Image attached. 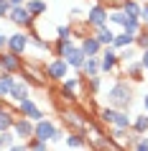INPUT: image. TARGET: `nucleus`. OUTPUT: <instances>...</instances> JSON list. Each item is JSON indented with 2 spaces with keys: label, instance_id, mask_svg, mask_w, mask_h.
Instances as JSON below:
<instances>
[{
  "label": "nucleus",
  "instance_id": "3",
  "mask_svg": "<svg viewBox=\"0 0 148 151\" xmlns=\"http://www.w3.org/2000/svg\"><path fill=\"white\" fill-rule=\"evenodd\" d=\"M69 64H66V59H61V56H56V59H51V62L46 64V69H44V74H46L51 82H64L66 77H69Z\"/></svg>",
  "mask_w": 148,
  "mask_h": 151
},
{
  "label": "nucleus",
  "instance_id": "4",
  "mask_svg": "<svg viewBox=\"0 0 148 151\" xmlns=\"http://www.w3.org/2000/svg\"><path fill=\"white\" fill-rule=\"evenodd\" d=\"M31 46V31H26V28H18L16 33H10L8 36V51L13 54H21L23 56Z\"/></svg>",
  "mask_w": 148,
  "mask_h": 151
},
{
  "label": "nucleus",
  "instance_id": "36",
  "mask_svg": "<svg viewBox=\"0 0 148 151\" xmlns=\"http://www.w3.org/2000/svg\"><path fill=\"white\" fill-rule=\"evenodd\" d=\"M140 21H143V26H148V0L140 5Z\"/></svg>",
  "mask_w": 148,
  "mask_h": 151
},
{
  "label": "nucleus",
  "instance_id": "34",
  "mask_svg": "<svg viewBox=\"0 0 148 151\" xmlns=\"http://www.w3.org/2000/svg\"><path fill=\"white\" fill-rule=\"evenodd\" d=\"M140 138H143L140 133H135V131H130V133H128V141H125V149H135V143H138Z\"/></svg>",
  "mask_w": 148,
  "mask_h": 151
},
{
  "label": "nucleus",
  "instance_id": "17",
  "mask_svg": "<svg viewBox=\"0 0 148 151\" xmlns=\"http://www.w3.org/2000/svg\"><path fill=\"white\" fill-rule=\"evenodd\" d=\"M13 123H16L13 110H10V108H5V105H3V100H0V131H10V128H13Z\"/></svg>",
  "mask_w": 148,
  "mask_h": 151
},
{
  "label": "nucleus",
  "instance_id": "42",
  "mask_svg": "<svg viewBox=\"0 0 148 151\" xmlns=\"http://www.w3.org/2000/svg\"><path fill=\"white\" fill-rule=\"evenodd\" d=\"M10 5H26V0H10Z\"/></svg>",
  "mask_w": 148,
  "mask_h": 151
},
{
  "label": "nucleus",
  "instance_id": "15",
  "mask_svg": "<svg viewBox=\"0 0 148 151\" xmlns=\"http://www.w3.org/2000/svg\"><path fill=\"white\" fill-rule=\"evenodd\" d=\"M61 118H64V123H66V126H71V128H77V131H82V133H84V128H87V118H79L74 110H64Z\"/></svg>",
  "mask_w": 148,
  "mask_h": 151
},
{
  "label": "nucleus",
  "instance_id": "46",
  "mask_svg": "<svg viewBox=\"0 0 148 151\" xmlns=\"http://www.w3.org/2000/svg\"><path fill=\"white\" fill-rule=\"evenodd\" d=\"M0 3H5V0H0Z\"/></svg>",
  "mask_w": 148,
  "mask_h": 151
},
{
  "label": "nucleus",
  "instance_id": "38",
  "mask_svg": "<svg viewBox=\"0 0 148 151\" xmlns=\"http://www.w3.org/2000/svg\"><path fill=\"white\" fill-rule=\"evenodd\" d=\"M8 36H10V33L0 31V51H8Z\"/></svg>",
  "mask_w": 148,
  "mask_h": 151
},
{
  "label": "nucleus",
  "instance_id": "2",
  "mask_svg": "<svg viewBox=\"0 0 148 151\" xmlns=\"http://www.w3.org/2000/svg\"><path fill=\"white\" fill-rule=\"evenodd\" d=\"M33 138H39V141H46V143H59V141H64V131L56 126L51 118H41V120H36Z\"/></svg>",
  "mask_w": 148,
  "mask_h": 151
},
{
  "label": "nucleus",
  "instance_id": "8",
  "mask_svg": "<svg viewBox=\"0 0 148 151\" xmlns=\"http://www.w3.org/2000/svg\"><path fill=\"white\" fill-rule=\"evenodd\" d=\"M33 128H36V123H33L31 118L21 115V118H16V123H13V133L18 136V141H28V138H33Z\"/></svg>",
  "mask_w": 148,
  "mask_h": 151
},
{
  "label": "nucleus",
  "instance_id": "31",
  "mask_svg": "<svg viewBox=\"0 0 148 151\" xmlns=\"http://www.w3.org/2000/svg\"><path fill=\"white\" fill-rule=\"evenodd\" d=\"M28 151H49V143L46 141H39V138H28Z\"/></svg>",
  "mask_w": 148,
  "mask_h": 151
},
{
  "label": "nucleus",
  "instance_id": "19",
  "mask_svg": "<svg viewBox=\"0 0 148 151\" xmlns=\"http://www.w3.org/2000/svg\"><path fill=\"white\" fill-rule=\"evenodd\" d=\"M13 82H16V74H10V72H0V100H5V97L10 95Z\"/></svg>",
  "mask_w": 148,
  "mask_h": 151
},
{
  "label": "nucleus",
  "instance_id": "32",
  "mask_svg": "<svg viewBox=\"0 0 148 151\" xmlns=\"http://www.w3.org/2000/svg\"><path fill=\"white\" fill-rule=\"evenodd\" d=\"M87 82H89V92H92V95H97V92L102 90V77H100V74H94V77H87Z\"/></svg>",
  "mask_w": 148,
  "mask_h": 151
},
{
  "label": "nucleus",
  "instance_id": "35",
  "mask_svg": "<svg viewBox=\"0 0 148 151\" xmlns=\"http://www.w3.org/2000/svg\"><path fill=\"white\" fill-rule=\"evenodd\" d=\"M10 10H13V5H10V0H5V3H0V18H8Z\"/></svg>",
  "mask_w": 148,
  "mask_h": 151
},
{
  "label": "nucleus",
  "instance_id": "14",
  "mask_svg": "<svg viewBox=\"0 0 148 151\" xmlns=\"http://www.w3.org/2000/svg\"><path fill=\"white\" fill-rule=\"evenodd\" d=\"M64 141H66V146L69 149H87V136L82 133V131H74V133H66L64 136Z\"/></svg>",
  "mask_w": 148,
  "mask_h": 151
},
{
  "label": "nucleus",
  "instance_id": "43",
  "mask_svg": "<svg viewBox=\"0 0 148 151\" xmlns=\"http://www.w3.org/2000/svg\"><path fill=\"white\" fill-rule=\"evenodd\" d=\"M143 108H146V113H148V95L143 97Z\"/></svg>",
  "mask_w": 148,
  "mask_h": 151
},
{
  "label": "nucleus",
  "instance_id": "10",
  "mask_svg": "<svg viewBox=\"0 0 148 151\" xmlns=\"http://www.w3.org/2000/svg\"><path fill=\"white\" fill-rule=\"evenodd\" d=\"M18 113H21V115H26V118H31L33 123H36V120H41V118H46V115H44V110L33 103L31 97H26V100H21V103H18Z\"/></svg>",
  "mask_w": 148,
  "mask_h": 151
},
{
  "label": "nucleus",
  "instance_id": "21",
  "mask_svg": "<svg viewBox=\"0 0 148 151\" xmlns=\"http://www.w3.org/2000/svg\"><path fill=\"white\" fill-rule=\"evenodd\" d=\"M130 131H135V133H146L148 131V113H140V115H133V126H130Z\"/></svg>",
  "mask_w": 148,
  "mask_h": 151
},
{
  "label": "nucleus",
  "instance_id": "39",
  "mask_svg": "<svg viewBox=\"0 0 148 151\" xmlns=\"http://www.w3.org/2000/svg\"><path fill=\"white\" fill-rule=\"evenodd\" d=\"M82 18H87L82 13V8H71V21H82Z\"/></svg>",
  "mask_w": 148,
  "mask_h": 151
},
{
  "label": "nucleus",
  "instance_id": "6",
  "mask_svg": "<svg viewBox=\"0 0 148 151\" xmlns=\"http://www.w3.org/2000/svg\"><path fill=\"white\" fill-rule=\"evenodd\" d=\"M107 18H110V10L105 8L102 3H94L92 8L87 10L84 23L89 26V28H100V26H107Z\"/></svg>",
  "mask_w": 148,
  "mask_h": 151
},
{
  "label": "nucleus",
  "instance_id": "11",
  "mask_svg": "<svg viewBox=\"0 0 148 151\" xmlns=\"http://www.w3.org/2000/svg\"><path fill=\"white\" fill-rule=\"evenodd\" d=\"M64 59H66V64H69L71 69H77V72H82V64H84V59H87V54L82 51V46L79 44H74V46L64 54Z\"/></svg>",
  "mask_w": 148,
  "mask_h": 151
},
{
  "label": "nucleus",
  "instance_id": "23",
  "mask_svg": "<svg viewBox=\"0 0 148 151\" xmlns=\"http://www.w3.org/2000/svg\"><path fill=\"white\" fill-rule=\"evenodd\" d=\"M117 56H120V64L135 62V59L140 56V49H138V46H125V49H120V51H117Z\"/></svg>",
  "mask_w": 148,
  "mask_h": 151
},
{
  "label": "nucleus",
  "instance_id": "40",
  "mask_svg": "<svg viewBox=\"0 0 148 151\" xmlns=\"http://www.w3.org/2000/svg\"><path fill=\"white\" fill-rule=\"evenodd\" d=\"M138 59H140V64H143V69L148 72V49H143V51H140V56H138Z\"/></svg>",
  "mask_w": 148,
  "mask_h": 151
},
{
  "label": "nucleus",
  "instance_id": "28",
  "mask_svg": "<svg viewBox=\"0 0 148 151\" xmlns=\"http://www.w3.org/2000/svg\"><path fill=\"white\" fill-rule=\"evenodd\" d=\"M140 5L143 3H138V0H123V10L133 18H140Z\"/></svg>",
  "mask_w": 148,
  "mask_h": 151
},
{
  "label": "nucleus",
  "instance_id": "37",
  "mask_svg": "<svg viewBox=\"0 0 148 151\" xmlns=\"http://www.w3.org/2000/svg\"><path fill=\"white\" fill-rule=\"evenodd\" d=\"M8 151H28V143H26V141H16Z\"/></svg>",
  "mask_w": 148,
  "mask_h": 151
},
{
  "label": "nucleus",
  "instance_id": "13",
  "mask_svg": "<svg viewBox=\"0 0 148 151\" xmlns=\"http://www.w3.org/2000/svg\"><path fill=\"white\" fill-rule=\"evenodd\" d=\"M143 64H140V59H135V62H125L123 64V77H130L133 82H140L143 80Z\"/></svg>",
  "mask_w": 148,
  "mask_h": 151
},
{
  "label": "nucleus",
  "instance_id": "24",
  "mask_svg": "<svg viewBox=\"0 0 148 151\" xmlns=\"http://www.w3.org/2000/svg\"><path fill=\"white\" fill-rule=\"evenodd\" d=\"M128 133H130V128L110 126V136H112V141H115V143H120V146H125V141H128Z\"/></svg>",
  "mask_w": 148,
  "mask_h": 151
},
{
  "label": "nucleus",
  "instance_id": "16",
  "mask_svg": "<svg viewBox=\"0 0 148 151\" xmlns=\"http://www.w3.org/2000/svg\"><path fill=\"white\" fill-rule=\"evenodd\" d=\"M94 36H97V41H100L102 46H112V41H115V31L110 28V23L94 28Z\"/></svg>",
  "mask_w": 148,
  "mask_h": 151
},
{
  "label": "nucleus",
  "instance_id": "41",
  "mask_svg": "<svg viewBox=\"0 0 148 151\" xmlns=\"http://www.w3.org/2000/svg\"><path fill=\"white\" fill-rule=\"evenodd\" d=\"M133 151H148V141H146V138H140V141L135 143V149H133Z\"/></svg>",
  "mask_w": 148,
  "mask_h": 151
},
{
  "label": "nucleus",
  "instance_id": "20",
  "mask_svg": "<svg viewBox=\"0 0 148 151\" xmlns=\"http://www.w3.org/2000/svg\"><path fill=\"white\" fill-rule=\"evenodd\" d=\"M112 46L120 51V49H125V46H135V33H128V31H120V33H115V41H112Z\"/></svg>",
  "mask_w": 148,
  "mask_h": 151
},
{
  "label": "nucleus",
  "instance_id": "1",
  "mask_svg": "<svg viewBox=\"0 0 148 151\" xmlns=\"http://www.w3.org/2000/svg\"><path fill=\"white\" fill-rule=\"evenodd\" d=\"M133 97H135L133 85L128 80H123V74H120V80L107 90V105H112V108H117V110H130Z\"/></svg>",
  "mask_w": 148,
  "mask_h": 151
},
{
  "label": "nucleus",
  "instance_id": "22",
  "mask_svg": "<svg viewBox=\"0 0 148 151\" xmlns=\"http://www.w3.org/2000/svg\"><path fill=\"white\" fill-rule=\"evenodd\" d=\"M110 26H120V28H125V23H128V13H125L123 8L117 10H110V18H107Z\"/></svg>",
  "mask_w": 148,
  "mask_h": 151
},
{
  "label": "nucleus",
  "instance_id": "9",
  "mask_svg": "<svg viewBox=\"0 0 148 151\" xmlns=\"http://www.w3.org/2000/svg\"><path fill=\"white\" fill-rule=\"evenodd\" d=\"M8 97L13 100V103H21V100H26V97H31V85H28V80H26V77H16Z\"/></svg>",
  "mask_w": 148,
  "mask_h": 151
},
{
  "label": "nucleus",
  "instance_id": "29",
  "mask_svg": "<svg viewBox=\"0 0 148 151\" xmlns=\"http://www.w3.org/2000/svg\"><path fill=\"white\" fill-rule=\"evenodd\" d=\"M16 141H18V136L13 133V128H10V131H0V143H3V149H10Z\"/></svg>",
  "mask_w": 148,
  "mask_h": 151
},
{
  "label": "nucleus",
  "instance_id": "44",
  "mask_svg": "<svg viewBox=\"0 0 148 151\" xmlns=\"http://www.w3.org/2000/svg\"><path fill=\"white\" fill-rule=\"evenodd\" d=\"M143 138H146V141H148V131H146V133H143Z\"/></svg>",
  "mask_w": 148,
  "mask_h": 151
},
{
  "label": "nucleus",
  "instance_id": "25",
  "mask_svg": "<svg viewBox=\"0 0 148 151\" xmlns=\"http://www.w3.org/2000/svg\"><path fill=\"white\" fill-rule=\"evenodd\" d=\"M26 8L31 10V16L41 18L44 13H46V0H26Z\"/></svg>",
  "mask_w": 148,
  "mask_h": 151
},
{
  "label": "nucleus",
  "instance_id": "33",
  "mask_svg": "<svg viewBox=\"0 0 148 151\" xmlns=\"http://www.w3.org/2000/svg\"><path fill=\"white\" fill-rule=\"evenodd\" d=\"M71 33H74L71 23H66V26H56V36H59V39H71Z\"/></svg>",
  "mask_w": 148,
  "mask_h": 151
},
{
  "label": "nucleus",
  "instance_id": "26",
  "mask_svg": "<svg viewBox=\"0 0 148 151\" xmlns=\"http://www.w3.org/2000/svg\"><path fill=\"white\" fill-rule=\"evenodd\" d=\"M71 46H74V41H71V39H59V36H56V44H54V56H61V59H64V54H66V51H69Z\"/></svg>",
  "mask_w": 148,
  "mask_h": 151
},
{
  "label": "nucleus",
  "instance_id": "7",
  "mask_svg": "<svg viewBox=\"0 0 148 151\" xmlns=\"http://www.w3.org/2000/svg\"><path fill=\"white\" fill-rule=\"evenodd\" d=\"M117 64H120V56H117V49L115 46H102L100 51V72H115Z\"/></svg>",
  "mask_w": 148,
  "mask_h": 151
},
{
  "label": "nucleus",
  "instance_id": "45",
  "mask_svg": "<svg viewBox=\"0 0 148 151\" xmlns=\"http://www.w3.org/2000/svg\"><path fill=\"white\" fill-rule=\"evenodd\" d=\"M0 151H3V143H0Z\"/></svg>",
  "mask_w": 148,
  "mask_h": 151
},
{
  "label": "nucleus",
  "instance_id": "30",
  "mask_svg": "<svg viewBox=\"0 0 148 151\" xmlns=\"http://www.w3.org/2000/svg\"><path fill=\"white\" fill-rule=\"evenodd\" d=\"M135 46L143 51V49H148V26H143L138 33H135Z\"/></svg>",
  "mask_w": 148,
  "mask_h": 151
},
{
  "label": "nucleus",
  "instance_id": "27",
  "mask_svg": "<svg viewBox=\"0 0 148 151\" xmlns=\"http://www.w3.org/2000/svg\"><path fill=\"white\" fill-rule=\"evenodd\" d=\"M112 126L130 128V126H133V115H130L128 110H117V113H115V120H112Z\"/></svg>",
  "mask_w": 148,
  "mask_h": 151
},
{
  "label": "nucleus",
  "instance_id": "12",
  "mask_svg": "<svg viewBox=\"0 0 148 151\" xmlns=\"http://www.w3.org/2000/svg\"><path fill=\"white\" fill-rule=\"evenodd\" d=\"M79 46H82V51L87 56H100V51H102V44L97 41L94 33H87L84 39H79Z\"/></svg>",
  "mask_w": 148,
  "mask_h": 151
},
{
  "label": "nucleus",
  "instance_id": "18",
  "mask_svg": "<svg viewBox=\"0 0 148 151\" xmlns=\"http://www.w3.org/2000/svg\"><path fill=\"white\" fill-rule=\"evenodd\" d=\"M82 74H84V77H94V74H102V72H100V56H87L84 64H82Z\"/></svg>",
  "mask_w": 148,
  "mask_h": 151
},
{
  "label": "nucleus",
  "instance_id": "5",
  "mask_svg": "<svg viewBox=\"0 0 148 151\" xmlns=\"http://www.w3.org/2000/svg\"><path fill=\"white\" fill-rule=\"evenodd\" d=\"M8 21H10L13 26H18V28L31 31V28H33V21H36V16H31V10L26 8V5H13V10H10Z\"/></svg>",
  "mask_w": 148,
  "mask_h": 151
}]
</instances>
